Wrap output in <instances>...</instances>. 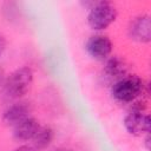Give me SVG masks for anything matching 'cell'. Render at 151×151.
<instances>
[{
    "instance_id": "obj_11",
    "label": "cell",
    "mask_w": 151,
    "mask_h": 151,
    "mask_svg": "<svg viewBox=\"0 0 151 151\" xmlns=\"http://www.w3.org/2000/svg\"><path fill=\"white\" fill-rule=\"evenodd\" d=\"M6 48H7V39L2 33H0V57L5 53Z\"/></svg>"
},
{
    "instance_id": "obj_2",
    "label": "cell",
    "mask_w": 151,
    "mask_h": 151,
    "mask_svg": "<svg viewBox=\"0 0 151 151\" xmlns=\"http://www.w3.org/2000/svg\"><path fill=\"white\" fill-rule=\"evenodd\" d=\"M33 79H34V73L31 67L28 66L18 67L6 77V81L2 91L9 98H14V99L22 98L31 90L33 85Z\"/></svg>"
},
{
    "instance_id": "obj_13",
    "label": "cell",
    "mask_w": 151,
    "mask_h": 151,
    "mask_svg": "<svg viewBox=\"0 0 151 151\" xmlns=\"http://www.w3.org/2000/svg\"><path fill=\"white\" fill-rule=\"evenodd\" d=\"M13 151H37L32 145H27V144H24V145H20L18 147H15Z\"/></svg>"
},
{
    "instance_id": "obj_5",
    "label": "cell",
    "mask_w": 151,
    "mask_h": 151,
    "mask_svg": "<svg viewBox=\"0 0 151 151\" xmlns=\"http://www.w3.org/2000/svg\"><path fill=\"white\" fill-rule=\"evenodd\" d=\"M124 127L131 136H144L146 133H150L151 129V119L147 113L144 111H131L126 113L123 120Z\"/></svg>"
},
{
    "instance_id": "obj_7",
    "label": "cell",
    "mask_w": 151,
    "mask_h": 151,
    "mask_svg": "<svg viewBox=\"0 0 151 151\" xmlns=\"http://www.w3.org/2000/svg\"><path fill=\"white\" fill-rule=\"evenodd\" d=\"M127 64L120 55H110L103 67V78L111 85L127 74Z\"/></svg>"
},
{
    "instance_id": "obj_1",
    "label": "cell",
    "mask_w": 151,
    "mask_h": 151,
    "mask_svg": "<svg viewBox=\"0 0 151 151\" xmlns=\"http://www.w3.org/2000/svg\"><path fill=\"white\" fill-rule=\"evenodd\" d=\"M149 94V84L137 74H126L111 85L112 98L120 104H131Z\"/></svg>"
},
{
    "instance_id": "obj_8",
    "label": "cell",
    "mask_w": 151,
    "mask_h": 151,
    "mask_svg": "<svg viewBox=\"0 0 151 151\" xmlns=\"http://www.w3.org/2000/svg\"><path fill=\"white\" fill-rule=\"evenodd\" d=\"M32 106L27 101H19L9 105L2 113V123L6 126H14L31 116Z\"/></svg>"
},
{
    "instance_id": "obj_4",
    "label": "cell",
    "mask_w": 151,
    "mask_h": 151,
    "mask_svg": "<svg viewBox=\"0 0 151 151\" xmlns=\"http://www.w3.org/2000/svg\"><path fill=\"white\" fill-rule=\"evenodd\" d=\"M127 37L138 44H149L151 41V18L149 14L134 17L127 26Z\"/></svg>"
},
{
    "instance_id": "obj_12",
    "label": "cell",
    "mask_w": 151,
    "mask_h": 151,
    "mask_svg": "<svg viewBox=\"0 0 151 151\" xmlns=\"http://www.w3.org/2000/svg\"><path fill=\"white\" fill-rule=\"evenodd\" d=\"M143 145H144V147H145L146 151H150V149H151V137H150V133L144 134V142H143Z\"/></svg>"
},
{
    "instance_id": "obj_9",
    "label": "cell",
    "mask_w": 151,
    "mask_h": 151,
    "mask_svg": "<svg viewBox=\"0 0 151 151\" xmlns=\"http://www.w3.org/2000/svg\"><path fill=\"white\" fill-rule=\"evenodd\" d=\"M39 127H40L39 120L29 116L26 119L18 123L17 125H14L12 133H13L14 139H17L18 142H27L34 137Z\"/></svg>"
},
{
    "instance_id": "obj_15",
    "label": "cell",
    "mask_w": 151,
    "mask_h": 151,
    "mask_svg": "<svg viewBox=\"0 0 151 151\" xmlns=\"http://www.w3.org/2000/svg\"><path fill=\"white\" fill-rule=\"evenodd\" d=\"M53 151H72V150L71 149H66V147H58V149H55Z\"/></svg>"
},
{
    "instance_id": "obj_3",
    "label": "cell",
    "mask_w": 151,
    "mask_h": 151,
    "mask_svg": "<svg viewBox=\"0 0 151 151\" xmlns=\"http://www.w3.org/2000/svg\"><path fill=\"white\" fill-rule=\"evenodd\" d=\"M118 11L116 6L110 1H96V4L88 9L87 24L93 31H104L110 27L117 19Z\"/></svg>"
},
{
    "instance_id": "obj_14",
    "label": "cell",
    "mask_w": 151,
    "mask_h": 151,
    "mask_svg": "<svg viewBox=\"0 0 151 151\" xmlns=\"http://www.w3.org/2000/svg\"><path fill=\"white\" fill-rule=\"evenodd\" d=\"M6 74L4 72V70L0 67V90H4V86H5V81H6Z\"/></svg>"
},
{
    "instance_id": "obj_10",
    "label": "cell",
    "mask_w": 151,
    "mask_h": 151,
    "mask_svg": "<svg viewBox=\"0 0 151 151\" xmlns=\"http://www.w3.org/2000/svg\"><path fill=\"white\" fill-rule=\"evenodd\" d=\"M54 139V131L51 126L45 125V126H40L39 130L37 131V133L34 134V137L32 138V146L37 150H45L47 149L52 142Z\"/></svg>"
},
{
    "instance_id": "obj_6",
    "label": "cell",
    "mask_w": 151,
    "mask_h": 151,
    "mask_svg": "<svg viewBox=\"0 0 151 151\" xmlns=\"http://www.w3.org/2000/svg\"><path fill=\"white\" fill-rule=\"evenodd\" d=\"M85 50L91 58L96 60H106L112 53L113 44L107 35L94 34L87 39Z\"/></svg>"
}]
</instances>
